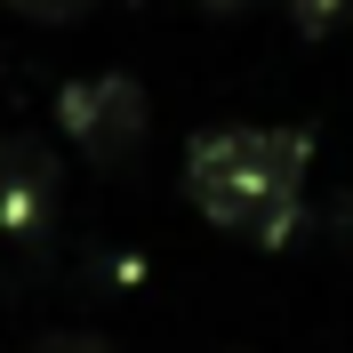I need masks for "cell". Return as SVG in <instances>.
Returning a JSON list of instances; mask_svg holds the SVG:
<instances>
[{
	"label": "cell",
	"instance_id": "1",
	"mask_svg": "<svg viewBox=\"0 0 353 353\" xmlns=\"http://www.w3.org/2000/svg\"><path fill=\"white\" fill-rule=\"evenodd\" d=\"M305 129H209L185 153V193L209 225L249 233L257 249H281L305 217Z\"/></svg>",
	"mask_w": 353,
	"mask_h": 353
},
{
	"label": "cell",
	"instance_id": "2",
	"mask_svg": "<svg viewBox=\"0 0 353 353\" xmlns=\"http://www.w3.org/2000/svg\"><path fill=\"white\" fill-rule=\"evenodd\" d=\"M57 121H65V137L97 169H129L145 153V137H153V105H145V88L129 72H88V81H72L57 97Z\"/></svg>",
	"mask_w": 353,
	"mask_h": 353
},
{
	"label": "cell",
	"instance_id": "3",
	"mask_svg": "<svg viewBox=\"0 0 353 353\" xmlns=\"http://www.w3.org/2000/svg\"><path fill=\"white\" fill-rule=\"evenodd\" d=\"M57 217V161H48L41 137L8 129L0 137V225L8 233H41Z\"/></svg>",
	"mask_w": 353,
	"mask_h": 353
},
{
	"label": "cell",
	"instance_id": "4",
	"mask_svg": "<svg viewBox=\"0 0 353 353\" xmlns=\"http://www.w3.org/2000/svg\"><path fill=\"white\" fill-rule=\"evenodd\" d=\"M17 17H32V24H72V17H88L97 0H8Z\"/></svg>",
	"mask_w": 353,
	"mask_h": 353
},
{
	"label": "cell",
	"instance_id": "5",
	"mask_svg": "<svg viewBox=\"0 0 353 353\" xmlns=\"http://www.w3.org/2000/svg\"><path fill=\"white\" fill-rule=\"evenodd\" d=\"M337 8H345V0H289V17L305 24V32H330V24H337Z\"/></svg>",
	"mask_w": 353,
	"mask_h": 353
},
{
	"label": "cell",
	"instance_id": "6",
	"mask_svg": "<svg viewBox=\"0 0 353 353\" xmlns=\"http://www.w3.org/2000/svg\"><path fill=\"white\" fill-rule=\"evenodd\" d=\"M41 353H112V345L88 337V330H57V337H41Z\"/></svg>",
	"mask_w": 353,
	"mask_h": 353
},
{
	"label": "cell",
	"instance_id": "7",
	"mask_svg": "<svg viewBox=\"0 0 353 353\" xmlns=\"http://www.w3.org/2000/svg\"><path fill=\"white\" fill-rule=\"evenodd\" d=\"M201 8H209V17H233V8H249V0H201Z\"/></svg>",
	"mask_w": 353,
	"mask_h": 353
}]
</instances>
